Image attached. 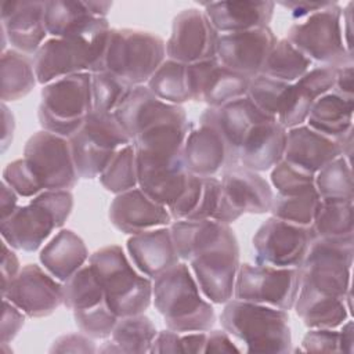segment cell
I'll list each match as a JSON object with an SVG mask.
<instances>
[{"mask_svg": "<svg viewBox=\"0 0 354 354\" xmlns=\"http://www.w3.org/2000/svg\"><path fill=\"white\" fill-rule=\"evenodd\" d=\"M152 300L166 326L178 333L207 332L216 324L214 308L202 297L185 261H178L153 279Z\"/></svg>", "mask_w": 354, "mask_h": 354, "instance_id": "6da1fadb", "label": "cell"}, {"mask_svg": "<svg viewBox=\"0 0 354 354\" xmlns=\"http://www.w3.org/2000/svg\"><path fill=\"white\" fill-rule=\"evenodd\" d=\"M220 322L230 336L243 344L246 353L290 351L292 333L285 310L234 297L225 303Z\"/></svg>", "mask_w": 354, "mask_h": 354, "instance_id": "7a4b0ae2", "label": "cell"}, {"mask_svg": "<svg viewBox=\"0 0 354 354\" xmlns=\"http://www.w3.org/2000/svg\"><path fill=\"white\" fill-rule=\"evenodd\" d=\"M72 207L73 195L69 189L43 191L1 220V238L15 250L33 253L54 230L65 224Z\"/></svg>", "mask_w": 354, "mask_h": 354, "instance_id": "3957f363", "label": "cell"}, {"mask_svg": "<svg viewBox=\"0 0 354 354\" xmlns=\"http://www.w3.org/2000/svg\"><path fill=\"white\" fill-rule=\"evenodd\" d=\"M109 308L120 318L145 313L152 301V279L137 271L123 249L109 245L88 257Z\"/></svg>", "mask_w": 354, "mask_h": 354, "instance_id": "277c9868", "label": "cell"}, {"mask_svg": "<svg viewBox=\"0 0 354 354\" xmlns=\"http://www.w3.org/2000/svg\"><path fill=\"white\" fill-rule=\"evenodd\" d=\"M166 58V43L158 35L111 28L98 72H111L133 87L144 86Z\"/></svg>", "mask_w": 354, "mask_h": 354, "instance_id": "5b68a950", "label": "cell"}, {"mask_svg": "<svg viewBox=\"0 0 354 354\" xmlns=\"http://www.w3.org/2000/svg\"><path fill=\"white\" fill-rule=\"evenodd\" d=\"M93 109L91 73L83 72L44 84L37 116L43 130L69 138Z\"/></svg>", "mask_w": 354, "mask_h": 354, "instance_id": "8992f818", "label": "cell"}, {"mask_svg": "<svg viewBox=\"0 0 354 354\" xmlns=\"http://www.w3.org/2000/svg\"><path fill=\"white\" fill-rule=\"evenodd\" d=\"M342 12L336 1H329L324 8L296 21L285 39L311 62L333 68L353 64V54L343 39Z\"/></svg>", "mask_w": 354, "mask_h": 354, "instance_id": "52a82bcc", "label": "cell"}, {"mask_svg": "<svg viewBox=\"0 0 354 354\" xmlns=\"http://www.w3.org/2000/svg\"><path fill=\"white\" fill-rule=\"evenodd\" d=\"M68 140L77 174L87 180L100 177L113 155L133 142L113 112L95 109Z\"/></svg>", "mask_w": 354, "mask_h": 354, "instance_id": "ba28073f", "label": "cell"}, {"mask_svg": "<svg viewBox=\"0 0 354 354\" xmlns=\"http://www.w3.org/2000/svg\"><path fill=\"white\" fill-rule=\"evenodd\" d=\"M109 30L91 37L47 39L33 55L37 83L44 86L65 76L98 72Z\"/></svg>", "mask_w": 354, "mask_h": 354, "instance_id": "9c48e42d", "label": "cell"}, {"mask_svg": "<svg viewBox=\"0 0 354 354\" xmlns=\"http://www.w3.org/2000/svg\"><path fill=\"white\" fill-rule=\"evenodd\" d=\"M353 238H315L300 266V285L346 297L351 286Z\"/></svg>", "mask_w": 354, "mask_h": 354, "instance_id": "30bf717a", "label": "cell"}, {"mask_svg": "<svg viewBox=\"0 0 354 354\" xmlns=\"http://www.w3.org/2000/svg\"><path fill=\"white\" fill-rule=\"evenodd\" d=\"M239 264V245L231 227L189 260L202 295L214 304L232 299Z\"/></svg>", "mask_w": 354, "mask_h": 354, "instance_id": "8fae6325", "label": "cell"}, {"mask_svg": "<svg viewBox=\"0 0 354 354\" xmlns=\"http://www.w3.org/2000/svg\"><path fill=\"white\" fill-rule=\"evenodd\" d=\"M300 289V268L242 263L234 297L281 310H292Z\"/></svg>", "mask_w": 354, "mask_h": 354, "instance_id": "7c38bea8", "label": "cell"}, {"mask_svg": "<svg viewBox=\"0 0 354 354\" xmlns=\"http://www.w3.org/2000/svg\"><path fill=\"white\" fill-rule=\"evenodd\" d=\"M221 196L213 216L214 221L231 224L246 213L270 212L274 192L270 183L241 163L227 166L221 171Z\"/></svg>", "mask_w": 354, "mask_h": 354, "instance_id": "4fadbf2b", "label": "cell"}, {"mask_svg": "<svg viewBox=\"0 0 354 354\" xmlns=\"http://www.w3.org/2000/svg\"><path fill=\"white\" fill-rule=\"evenodd\" d=\"M25 162L43 191L72 189L79 180L69 140L47 130L30 136L24 148Z\"/></svg>", "mask_w": 354, "mask_h": 354, "instance_id": "5bb4252c", "label": "cell"}, {"mask_svg": "<svg viewBox=\"0 0 354 354\" xmlns=\"http://www.w3.org/2000/svg\"><path fill=\"white\" fill-rule=\"evenodd\" d=\"M314 239L311 225L303 227L271 216L257 228L252 239L256 263L300 268Z\"/></svg>", "mask_w": 354, "mask_h": 354, "instance_id": "9a60e30c", "label": "cell"}, {"mask_svg": "<svg viewBox=\"0 0 354 354\" xmlns=\"http://www.w3.org/2000/svg\"><path fill=\"white\" fill-rule=\"evenodd\" d=\"M218 36L203 10L185 8L173 18L166 57L183 64L214 58Z\"/></svg>", "mask_w": 354, "mask_h": 354, "instance_id": "2e32d148", "label": "cell"}, {"mask_svg": "<svg viewBox=\"0 0 354 354\" xmlns=\"http://www.w3.org/2000/svg\"><path fill=\"white\" fill-rule=\"evenodd\" d=\"M1 295L29 318L47 317L64 304V285L37 264L24 266Z\"/></svg>", "mask_w": 354, "mask_h": 354, "instance_id": "e0dca14e", "label": "cell"}, {"mask_svg": "<svg viewBox=\"0 0 354 354\" xmlns=\"http://www.w3.org/2000/svg\"><path fill=\"white\" fill-rule=\"evenodd\" d=\"M191 101L218 108L248 94L250 79L224 66L217 57L187 64Z\"/></svg>", "mask_w": 354, "mask_h": 354, "instance_id": "ac0fdd59", "label": "cell"}, {"mask_svg": "<svg viewBox=\"0 0 354 354\" xmlns=\"http://www.w3.org/2000/svg\"><path fill=\"white\" fill-rule=\"evenodd\" d=\"M278 39L270 26L224 33L218 36L216 57L228 69L252 79L260 75Z\"/></svg>", "mask_w": 354, "mask_h": 354, "instance_id": "d6986e66", "label": "cell"}, {"mask_svg": "<svg viewBox=\"0 0 354 354\" xmlns=\"http://www.w3.org/2000/svg\"><path fill=\"white\" fill-rule=\"evenodd\" d=\"M183 163L189 174L213 177L227 166L238 163L218 129L203 115L189 129L183 147Z\"/></svg>", "mask_w": 354, "mask_h": 354, "instance_id": "ffe728a7", "label": "cell"}, {"mask_svg": "<svg viewBox=\"0 0 354 354\" xmlns=\"http://www.w3.org/2000/svg\"><path fill=\"white\" fill-rule=\"evenodd\" d=\"M0 10L3 51L8 41L11 48L35 55L48 35L46 1H3Z\"/></svg>", "mask_w": 354, "mask_h": 354, "instance_id": "44dd1931", "label": "cell"}, {"mask_svg": "<svg viewBox=\"0 0 354 354\" xmlns=\"http://www.w3.org/2000/svg\"><path fill=\"white\" fill-rule=\"evenodd\" d=\"M108 216L118 231L129 235L167 227L173 220L166 206L151 199L138 187L115 195Z\"/></svg>", "mask_w": 354, "mask_h": 354, "instance_id": "7402d4cb", "label": "cell"}, {"mask_svg": "<svg viewBox=\"0 0 354 354\" xmlns=\"http://www.w3.org/2000/svg\"><path fill=\"white\" fill-rule=\"evenodd\" d=\"M113 113L131 141L165 120L187 115L181 105L159 100L145 84L136 86Z\"/></svg>", "mask_w": 354, "mask_h": 354, "instance_id": "603a6c76", "label": "cell"}, {"mask_svg": "<svg viewBox=\"0 0 354 354\" xmlns=\"http://www.w3.org/2000/svg\"><path fill=\"white\" fill-rule=\"evenodd\" d=\"M286 131L275 118L256 123L238 149V163L259 173L272 169L283 159Z\"/></svg>", "mask_w": 354, "mask_h": 354, "instance_id": "cb8c5ba5", "label": "cell"}, {"mask_svg": "<svg viewBox=\"0 0 354 354\" xmlns=\"http://www.w3.org/2000/svg\"><path fill=\"white\" fill-rule=\"evenodd\" d=\"M126 248L137 270L152 281L180 261L167 227L131 235Z\"/></svg>", "mask_w": 354, "mask_h": 354, "instance_id": "d4e9b609", "label": "cell"}, {"mask_svg": "<svg viewBox=\"0 0 354 354\" xmlns=\"http://www.w3.org/2000/svg\"><path fill=\"white\" fill-rule=\"evenodd\" d=\"M337 156H342L337 140L326 137L307 124L288 129L283 160L315 174Z\"/></svg>", "mask_w": 354, "mask_h": 354, "instance_id": "484cf974", "label": "cell"}, {"mask_svg": "<svg viewBox=\"0 0 354 354\" xmlns=\"http://www.w3.org/2000/svg\"><path fill=\"white\" fill-rule=\"evenodd\" d=\"M203 11L214 29L220 33H234L268 26L274 10V1H207L202 3Z\"/></svg>", "mask_w": 354, "mask_h": 354, "instance_id": "4316f807", "label": "cell"}, {"mask_svg": "<svg viewBox=\"0 0 354 354\" xmlns=\"http://www.w3.org/2000/svg\"><path fill=\"white\" fill-rule=\"evenodd\" d=\"M46 28L51 37H91L111 29L106 18L95 17L79 0L46 1Z\"/></svg>", "mask_w": 354, "mask_h": 354, "instance_id": "83f0119b", "label": "cell"}, {"mask_svg": "<svg viewBox=\"0 0 354 354\" xmlns=\"http://www.w3.org/2000/svg\"><path fill=\"white\" fill-rule=\"evenodd\" d=\"M202 115L218 129L236 162L238 149L249 130L256 123L271 118L260 111L248 95L218 108H207Z\"/></svg>", "mask_w": 354, "mask_h": 354, "instance_id": "f1b7e54d", "label": "cell"}, {"mask_svg": "<svg viewBox=\"0 0 354 354\" xmlns=\"http://www.w3.org/2000/svg\"><path fill=\"white\" fill-rule=\"evenodd\" d=\"M83 239L72 230H59L40 250L39 260L59 282H66L88 260Z\"/></svg>", "mask_w": 354, "mask_h": 354, "instance_id": "f546056e", "label": "cell"}, {"mask_svg": "<svg viewBox=\"0 0 354 354\" xmlns=\"http://www.w3.org/2000/svg\"><path fill=\"white\" fill-rule=\"evenodd\" d=\"M293 308L310 329H336L350 317L346 297L325 295L306 285H300Z\"/></svg>", "mask_w": 354, "mask_h": 354, "instance_id": "4dcf8cb0", "label": "cell"}, {"mask_svg": "<svg viewBox=\"0 0 354 354\" xmlns=\"http://www.w3.org/2000/svg\"><path fill=\"white\" fill-rule=\"evenodd\" d=\"M354 98L329 91L313 104L307 116V126L333 140L342 138L353 129Z\"/></svg>", "mask_w": 354, "mask_h": 354, "instance_id": "1f68e13d", "label": "cell"}, {"mask_svg": "<svg viewBox=\"0 0 354 354\" xmlns=\"http://www.w3.org/2000/svg\"><path fill=\"white\" fill-rule=\"evenodd\" d=\"M137 173L138 188L166 207L178 199L189 178V173L185 170L183 162L162 166L137 162Z\"/></svg>", "mask_w": 354, "mask_h": 354, "instance_id": "d6a6232c", "label": "cell"}, {"mask_svg": "<svg viewBox=\"0 0 354 354\" xmlns=\"http://www.w3.org/2000/svg\"><path fill=\"white\" fill-rule=\"evenodd\" d=\"M64 306L73 313V318L109 307L105 292L90 264L83 266L64 282Z\"/></svg>", "mask_w": 354, "mask_h": 354, "instance_id": "836d02e7", "label": "cell"}, {"mask_svg": "<svg viewBox=\"0 0 354 354\" xmlns=\"http://www.w3.org/2000/svg\"><path fill=\"white\" fill-rule=\"evenodd\" d=\"M228 227L214 220H176L169 228L180 260L189 263L199 250L214 242Z\"/></svg>", "mask_w": 354, "mask_h": 354, "instance_id": "e575fe53", "label": "cell"}, {"mask_svg": "<svg viewBox=\"0 0 354 354\" xmlns=\"http://www.w3.org/2000/svg\"><path fill=\"white\" fill-rule=\"evenodd\" d=\"M1 102L18 101L36 86L33 57L14 48L1 53Z\"/></svg>", "mask_w": 354, "mask_h": 354, "instance_id": "d590c367", "label": "cell"}, {"mask_svg": "<svg viewBox=\"0 0 354 354\" xmlns=\"http://www.w3.org/2000/svg\"><path fill=\"white\" fill-rule=\"evenodd\" d=\"M353 212L351 199H321L311 224L315 238H353Z\"/></svg>", "mask_w": 354, "mask_h": 354, "instance_id": "8d00e7d4", "label": "cell"}, {"mask_svg": "<svg viewBox=\"0 0 354 354\" xmlns=\"http://www.w3.org/2000/svg\"><path fill=\"white\" fill-rule=\"evenodd\" d=\"M145 86L165 102L181 105L191 101L187 64L166 58Z\"/></svg>", "mask_w": 354, "mask_h": 354, "instance_id": "74e56055", "label": "cell"}, {"mask_svg": "<svg viewBox=\"0 0 354 354\" xmlns=\"http://www.w3.org/2000/svg\"><path fill=\"white\" fill-rule=\"evenodd\" d=\"M311 66L313 62L290 41L286 39H279L270 51L260 75H266L286 83H295Z\"/></svg>", "mask_w": 354, "mask_h": 354, "instance_id": "f35d334b", "label": "cell"}, {"mask_svg": "<svg viewBox=\"0 0 354 354\" xmlns=\"http://www.w3.org/2000/svg\"><path fill=\"white\" fill-rule=\"evenodd\" d=\"M156 335L155 324L141 313L120 317L113 326L111 340L119 347L120 353H149Z\"/></svg>", "mask_w": 354, "mask_h": 354, "instance_id": "ab89813d", "label": "cell"}, {"mask_svg": "<svg viewBox=\"0 0 354 354\" xmlns=\"http://www.w3.org/2000/svg\"><path fill=\"white\" fill-rule=\"evenodd\" d=\"M319 201L321 198L315 188L292 195L275 194L270 207V213L272 214V217H277L279 220L303 227H310L315 217Z\"/></svg>", "mask_w": 354, "mask_h": 354, "instance_id": "60d3db41", "label": "cell"}, {"mask_svg": "<svg viewBox=\"0 0 354 354\" xmlns=\"http://www.w3.org/2000/svg\"><path fill=\"white\" fill-rule=\"evenodd\" d=\"M98 178L102 187L115 195L138 187L137 153L133 142L122 147L113 155Z\"/></svg>", "mask_w": 354, "mask_h": 354, "instance_id": "b9f144b4", "label": "cell"}, {"mask_svg": "<svg viewBox=\"0 0 354 354\" xmlns=\"http://www.w3.org/2000/svg\"><path fill=\"white\" fill-rule=\"evenodd\" d=\"M315 189L321 199H354L351 160L337 156L315 173Z\"/></svg>", "mask_w": 354, "mask_h": 354, "instance_id": "7bdbcfd3", "label": "cell"}, {"mask_svg": "<svg viewBox=\"0 0 354 354\" xmlns=\"http://www.w3.org/2000/svg\"><path fill=\"white\" fill-rule=\"evenodd\" d=\"M290 84L266 75H257L250 79L246 95L260 111L277 119L285 105Z\"/></svg>", "mask_w": 354, "mask_h": 354, "instance_id": "ee69618b", "label": "cell"}, {"mask_svg": "<svg viewBox=\"0 0 354 354\" xmlns=\"http://www.w3.org/2000/svg\"><path fill=\"white\" fill-rule=\"evenodd\" d=\"M133 88L131 84L111 72L91 73L93 108L101 112H115Z\"/></svg>", "mask_w": 354, "mask_h": 354, "instance_id": "f6af8a7d", "label": "cell"}, {"mask_svg": "<svg viewBox=\"0 0 354 354\" xmlns=\"http://www.w3.org/2000/svg\"><path fill=\"white\" fill-rule=\"evenodd\" d=\"M270 177L272 187L277 189V194L282 195L299 194L315 188V174L283 159L271 169Z\"/></svg>", "mask_w": 354, "mask_h": 354, "instance_id": "bcb514c9", "label": "cell"}, {"mask_svg": "<svg viewBox=\"0 0 354 354\" xmlns=\"http://www.w3.org/2000/svg\"><path fill=\"white\" fill-rule=\"evenodd\" d=\"M314 102H315V98L303 86L295 82L290 84L288 98L279 115L277 116V120L286 130L300 126L307 120V116Z\"/></svg>", "mask_w": 354, "mask_h": 354, "instance_id": "7dc6e473", "label": "cell"}, {"mask_svg": "<svg viewBox=\"0 0 354 354\" xmlns=\"http://www.w3.org/2000/svg\"><path fill=\"white\" fill-rule=\"evenodd\" d=\"M3 181L7 183L22 198H33L43 192L37 178L24 158L10 162L4 167Z\"/></svg>", "mask_w": 354, "mask_h": 354, "instance_id": "c3c4849f", "label": "cell"}, {"mask_svg": "<svg viewBox=\"0 0 354 354\" xmlns=\"http://www.w3.org/2000/svg\"><path fill=\"white\" fill-rule=\"evenodd\" d=\"M205 188V177L189 174L188 183L178 196V199L170 205L169 213L173 220H187L198 207Z\"/></svg>", "mask_w": 354, "mask_h": 354, "instance_id": "681fc988", "label": "cell"}, {"mask_svg": "<svg viewBox=\"0 0 354 354\" xmlns=\"http://www.w3.org/2000/svg\"><path fill=\"white\" fill-rule=\"evenodd\" d=\"M335 71L333 66L318 65L311 66L299 80H296L300 86H303L315 100L321 95L333 90L335 86Z\"/></svg>", "mask_w": 354, "mask_h": 354, "instance_id": "f907efd6", "label": "cell"}, {"mask_svg": "<svg viewBox=\"0 0 354 354\" xmlns=\"http://www.w3.org/2000/svg\"><path fill=\"white\" fill-rule=\"evenodd\" d=\"M300 351L306 353H340L339 330L328 328L310 329L303 340Z\"/></svg>", "mask_w": 354, "mask_h": 354, "instance_id": "816d5d0a", "label": "cell"}, {"mask_svg": "<svg viewBox=\"0 0 354 354\" xmlns=\"http://www.w3.org/2000/svg\"><path fill=\"white\" fill-rule=\"evenodd\" d=\"M50 353H77V354H93L97 351L95 343L87 335L82 333H68L57 337L50 350Z\"/></svg>", "mask_w": 354, "mask_h": 354, "instance_id": "f5cc1de1", "label": "cell"}, {"mask_svg": "<svg viewBox=\"0 0 354 354\" xmlns=\"http://www.w3.org/2000/svg\"><path fill=\"white\" fill-rule=\"evenodd\" d=\"M25 313H22L17 306H14L7 299H3V317H1V329L0 340L1 343H10L18 332L25 325Z\"/></svg>", "mask_w": 354, "mask_h": 354, "instance_id": "db71d44e", "label": "cell"}, {"mask_svg": "<svg viewBox=\"0 0 354 354\" xmlns=\"http://www.w3.org/2000/svg\"><path fill=\"white\" fill-rule=\"evenodd\" d=\"M149 353L152 354H167V353H184L183 350V340H181V333L171 330V329H165L158 332L155 336Z\"/></svg>", "mask_w": 354, "mask_h": 354, "instance_id": "11a10c76", "label": "cell"}, {"mask_svg": "<svg viewBox=\"0 0 354 354\" xmlns=\"http://www.w3.org/2000/svg\"><path fill=\"white\" fill-rule=\"evenodd\" d=\"M14 250L15 249H12L7 242L3 241V243H1V264H0L1 292L7 289V286L12 282V279L18 275V272L22 268L19 264V259Z\"/></svg>", "mask_w": 354, "mask_h": 354, "instance_id": "9f6ffc18", "label": "cell"}, {"mask_svg": "<svg viewBox=\"0 0 354 354\" xmlns=\"http://www.w3.org/2000/svg\"><path fill=\"white\" fill-rule=\"evenodd\" d=\"M203 353H241V348L235 346V343L231 340L230 335L225 330L210 329L206 332V343Z\"/></svg>", "mask_w": 354, "mask_h": 354, "instance_id": "6f0895ef", "label": "cell"}, {"mask_svg": "<svg viewBox=\"0 0 354 354\" xmlns=\"http://www.w3.org/2000/svg\"><path fill=\"white\" fill-rule=\"evenodd\" d=\"M329 1H307V0H290V1H279L278 4L285 7L293 19L300 21L308 15H311L313 12L324 8L325 6H328Z\"/></svg>", "mask_w": 354, "mask_h": 354, "instance_id": "680465c9", "label": "cell"}, {"mask_svg": "<svg viewBox=\"0 0 354 354\" xmlns=\"http://www.w3.org/2000/svg\"><path fill=\"white\" fill-rule=\"evenodd\" d=\"M333 91L354 98V66L353 64L343 65L335 71Z\"/></svg>", "mask_w": 354, "mask_h": 354, "instance_id": "91938a15", "label": "cell"}, {"mask_svg": "<svg viewBox=\"0 0 354 354\" xmlns=\"http://www.w3.org/2000/svg\"><path fill=\"white\" fill-rule=\"evenodd\" d=\"M18 194L7 184L1 183V194H0V218H7L15 209L18 202Z\"/></svg>", "mask_w": 354, "mask_h": 354, "instance_id": "94428289", "label": "cell"}, {"mask_svg": "<svg viewBox=\"0 0 354 354\" xmlns=\"http://www.w3.org/2000/svg\"><path fill=\"white\" fill-rule=\"evenodd\" d=\"M1 119H3V137H1V152H4L11 141H12V136H14V130H15V119L12 112L8 109L6 102H1Z\"/></svg>", "mask_w": 354, "mask_h": 354, "instance_id": "6125c7cd", "label": "cell"}, {"mask_svg": "<svg viewBox=\"0 0 354 354\" xmlns=\"http://www.w3.org/2000/svg\"><path fill=\"white\" fill-rule=\"evenodd\" d=\"M181 340H183V350H184V353L199 354V353L205 351L206 332L181 333Z\"/></svg>", "mask_w": 354, "mask_h": 354, "instance_id": "be15d7a7", "label": "cell"}, {"mask_svg": "<svg viewBox=\"0 0 354 354\" xmlns=\"http://www.w3.org/2000/svg\"><path fill=\"white\" fill-rule=\"evenodd\" d=\"M339 328H340V330H339V348H340V353L353 354V351H354L353 321L347 319Z\"/></svg>", "mask_w": 354, "mask_h": 354, "instance_id": "e7e4bbea", "label": "cell"}, {"mask_svg": "<svg viewBox=\"0 0 354 354\" xmlns=\"http://www.w3.org/2000/svg\"><path fill=\"white\" fill-rule=\"evenodd\" d=\"M351 8H353V1H350L343 8V12H342V29H343V39H344L346 48L348 50V53L353 54V33H351L353 14H351Z\"/></svg>", "mask_w": 354, "mask_h": 354, "instance_id": "03108f58", "label": "cell"}, {"mask_svg": "<svg viewBox=\"0 0 354 354\" xmlns=\"http://www.w3.org/2000/svg\"><path fill=\"white\" fill-rule=\"evenodd\" d=\"M87 8L100 18H106L109 10L112 8V1H86Z\"/></svg>", "mask_w": 354, "mask_h": 354, "instance_id": "003e7915", "label": "cell"}]
</instances>
